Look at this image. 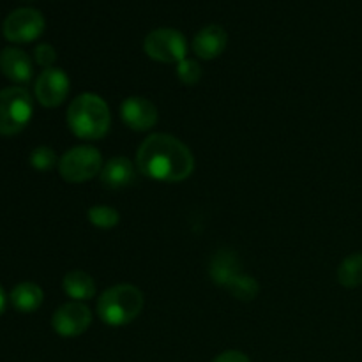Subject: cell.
<instances>
[{
    "label": "cell",
    "instance_id": "6da1fadb",
    "mask_svg": "<svg viewBox=\"0 0 362 362\" xmlns=\"http://www.w3.org/2000/svg\"><path fill=\"white\" fill-rule=\"evenodd\" d=\"M136 170L159 182H180L194 170L189 148L172 134L156 133L145 138L136 152Z\"/></svg>",
    "mask_w": 362,
    "mask_h": 362
},
{
    "label": "cell",
    "instance_id": "7a4b0ae2",
    "mask_svg": "<svg viewBox=\"0 0 362 362\" xmlns=\"http://www.w3.org/2000/svg\"><path fill=\"white\" fill-rule=\"evenodd\" d=\"M112 124V115L105 99L98 94H81L71 101L67 108V126L83 140H99L106 136Z\"/></svg>",
    "mask_w": 362,
    "mask_h": 362
},
{
    "label": "cell",
    "instance_id": "3957f363",
    "mask_svg": "<svg viewBox=\"0 0 362 362\" xmlns=\"http://www.w3.org/2000/svg\"><path fill=\"white\" fill-rule=\"evenodd\" d=\"M144 310V293L133 285H115L98 300V317L112 327L127 325Z\"/></svg>",
    "mask_w": 362,
    "mask_h": 362
},
{
    "label": "cell",
    "instance_id": "277c9868",
    "mask_svg": "<svg viewBox=\"0 0 362 362\" xmlns=\"http://www.w3.org/2000/svg\"><path fill=\"white\" fill-rule=\"evenodd\" d=\"M34 103L23 87H7L0 90V134L13 136L21 133L30 122Z\"/></svg>",
    "mask_w": 362,
    "mask_h": 362
},
{
    "label": "cell",
    "instance_id": "5b68a950",
    "mask_svg": "<svg viewBox=\"0 0 362 362\" xmlns=\"http://www.w3.org/2000/svg\"><path fill=\"white\" fill-rule=\"evenodd\" d=\"M103 170L101 152L88 145H80L67 151L59 159V172L64 180L71 184H81L94 179Z\"/></svg>",
    "mask_w": 362,
    "mask_h": 362
},
{
    "label": "cell",
    "instance_id": "8992f818",
    "mask_svg": "<svg viewBox=\"0 0 362 362\" xmlns=\"http://www.w3.org/2000/svg\"><path fill=\"white\" fill-rule=\"evenodd\" d=\"M144 49L156 62L179 64L186 59L187 41L175 28H156L145 37Z\"/></svg>",
    "mask_w": 362,
    "mask_h": 362
},
{
    "label": "cell",
    "instance_id": "52a82bcc",
    "mask_svg": "<svg viewBox=\"0 0 362 362\" xmlns=\"http://www.w3.org/2000/svg\"><path fill=\"white\" fill-rule=\"evenodd\" d=\"M45 32V16L32 7H20L4 20L2 34L11 42H30Z\"/></svg>",
    "mask_w": 362,
    "mask_h": 362
},
{
    "label": "cell",
    "instance_id": "ba28073f",
    "mask_svg": "<svg viewBox=\"0 0 362 362\" xmlns=\"http://www.w3.org/2000/svg\"><path fill=\"white\" fill-rule=\"evenodd\" d=\"M92 324V311L81 303L62 304L53 313L52 325L62 338H76L83 334Z\"/></svg>",
    "mask_w": 362,
    "mask_h": 362
},
{
    "label": "cell",
    "instance_id": "9c48e42d",
    "mask_svg": "<svg viewBox=\"0 0 362 362\" xmlns=\"http://www.w3.org/2000/svg\"><path fill=\"white\" fill-rule=\"evenodd\" d=\"M69 94V78L62 69L49 67L35 80V98L45 108H55L66 101Z\"/></svg>",
    "mask_w": 362,
    "mask_h": 362
},
{
    "label": "cell",
    "instance_id": "30bf717a",
    "mask_svg": "<svg viewBox=\"0 0 362 362\" xmlns=\"http://www.w3.org/2000/svg\"><path fill=\"white\" fill-rule=\"evenodd\" d=\"M120 117L127 127L144 133V131L152 129L158 122V108L147 98L131 95L120 105Z\"/></svg>",
    "mask_w": 362,
    "mask_h": 362
},
{
    "label": "cell",
    "instance_id": "8fae6325",
    "mask_svg": "<svg viewBox=\"0 0 362 362\" xmlns=\"http://www.w3.org/2000/svg\"><path fill=\"white\" fill-rule=\"evenodd\" d=\"M0 71L14 83H28L34 74V66L23 49L9 46L0 52Z\"/></svg>",
    "mask_w": 362,
    "mask_h": 362
},
{
    "label": "cell",
    "instance_id": "7c38bea8",
    "mask_svg": "<svg viewBox=\"0 0 362 362\" xmlns=\"http://www.w3.org/2000/svg\"><path fill=\"white\" fill-rule=\"evenodd\" d=\"M228 42V34L219 25H207L193 39V52L204 60H212L221 55Z\"/></svg>",
    "mask_w": 362,
    "mask_h": 362
},
{
    "label": "cell",
    "instance_id": "4fadbf2b",
    "mask_svg": "<svg viewBox=\"0 0 362 362\" xmlns=\"http://www.w3.org/2000/svg\"><path fill=\"white\" fill-rule=\"evenodd\" d=\"M136 179V165L129 161L127 158H113L103 166L101 170V182L110 189H120L127 187Z\"/></svg>",
    "mask_w": 362,
    "mask_h": 362
},
{
    "label": "cell",
    "instance_id": "5bb4252c",
    "mask_svg": "<svg viewBox=\"0 0 362 362\" xmlns=\"http://www.w3.org/2000/svg\"><path fill=\"white\" fill-rule=\"evenodd\" d=\"M9 297L14 310H18L20 313H34L42 304L45 293H42L41 286L35 285V283L23 281L14 286Z\"/></svg>",
    "mask_w": 362,
    "mask_h": 362
},
{
    "label": "cell",
    "instance_id": "9a60e30c",
    "mask_svg": "<svg viewBox=\"0 0 362 362\" xmlns=\"http://www.w3.org/2000/svg\"><path fill=\"white\" fill-rule=\"evenodd\" d=\"M64 292L74 299L76 303L88 300L95 296V283L87 272L83 271H71L64 276Z\"/></svg>",
    "mask_w": 362,
    "mask_h": 362
},
{
    "label": "cell",
    "instance_id": "2e32d148",
    "mask_svg": "<svg viewBox=\"0 0 362 362\" xmlns=\"http://www.w3.org/2000/svg\"><path fill=\"white\" fill-rule=\"evenodd\" d=\"M211 278L214 279V283L218 285L226 286L230 283V279L233 276L239 274V260H237L235 253L230 250H221L214 255L211 262Z\"/></svg>",
    "mask_w": 362,
    "mask_h": 362
},
{
    "label": "cell",
    "instance_id": "e0dca14e",
    "mask_svg": "<svg viewBox=\"0 0 362 362\" xmlns=\"http://www.w3.org/2000/svg\"><path fill=\"white\" fill-rule=\"evenodd\" d=\"M338 281L345 288H357L362 285V253L346 257L338 267Z\"/></svg>",
    "mask_w": 362,
    "mask_h": 362
},
{
    "label": "cell",
    "instance_id": "ac0fdd59",
    "mask_svg": "<svg viewBox=\"0 0 362 362\" xmlns=\"http://www.w3.org/2000/svg\"><path fill=\"white\" fill-rule=\"evenodd\" d=\"M225 288L228 290L235 299L240 300H253L255 297L258 296V292H260V286H258L257 279L250 278V276L243 274V272L233 276Z\"/></svg>",
    "mask_w": 362,
    "mask_h": 362
},
{
    "label": "cell",
    "instance_id": "d6986e66",
    "mask_svg": "<svg viewBox=\"0 0 362 362\" xmlns=\"http://www.w3.org/2000/svg\"><path fill=\"white\" fill-rule=\"evenodd\" d=\"M88 221L95 226V228L110 230L115 228L120 221L119 212L108 205H94L88 209Z\"/></svg>",
    "mask_w": 362,
    "mask_h": 362
},
{
    "label": "cell",
    "instance_id": "ffe728a7",
    "mask_svg": "<svg viewBox=\"0 0 362 362\" xmlns=\"http://www.w3.org/2000/svg\"><path fill=\"white\" fill-rule=\"evenodd\" d=\"M30 161L32 168L37 170V172H49L52 168H55V165H59V159H57V154L53 148L49 147H37L30 152Z\"/></svg>",
    "mask_w": 362,
    "mask_h": 362
},
{
    "label": "cell",
    "instance_id": "44dd1931",
    "mask_svg": "<svg viewBox=\"0 0 362 362\" xmlns=\"http://www.w3.org/2000/svg\"><path fill=\"white\" fill-rule=\"evenodd\" d=\"M177 76L184 85H197L202 78V67L197 60L184 59L177 64Z\"/></svg>",
    "mask_w": 362,
    "mask_h": 362
},
{
    "label": "cell",
    "instance_id": "7402d4cb",
    "mask_svg": "<svg viewBox=\"0 0 362 362\" xmlns=\"http://www.w3.org/2000/svg\"><path fill=\"white\" fill-rule=\"evenodd\" d=\"M34 57H35V62H37L39 66H42L45 69H49V67H53V62H55V59H57V53H55V49H53L52 45H46V42H42V45L35 46Z\"/></svg>",
    "mask_w": 362,
    "mask_h": 362
},
{
    "label": "cell",
    "instance_id": "603a6c76",
    "mask_svg": "<svg viewBox=\"0 0 362 362\" xmlns=\"http://www.w3.org/2000/svg\"><path fill=\"white\" fill-rule=\"evenodd\" d=\"M212 362H251L246 354L239 352V350H226V352L219 354Z\"/></svg>",
    "mask_w": 362,
    "mask_h": 362
},
{
    "label": "cell",
    "instance_id": "cb8c5ba5",
    "mask_svg": "<svg viewBox=\"0 0 362 362\" xmlns=\"http://www.w3.org/2000/svg\"><path fill=\"white\" fill-rule=\"evenodd\" d=\"M4 310H6V292H4V288L0 286V315L4 313Z\"/></svg>",
    "mask_w": 362,
    "mask_h": 362
}]
</instances>
